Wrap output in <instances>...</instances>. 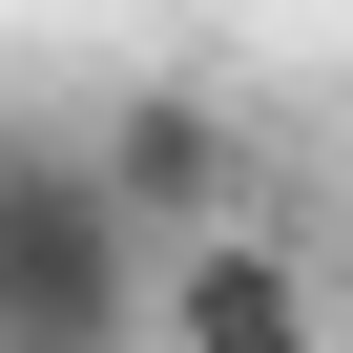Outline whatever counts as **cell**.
<instances>
[{
	"label": "cell",
	"mask_w": 353,
	"mask_h": 353,
	"mask_svg": "<svg viewBox=\"0 0 353 353\" xmlns=\"http://www.w3.org/2000/svg\"><path fill=\"white\" fill-rule=\"evenodd\" d=\"M145 291H166V250L125 229V188L83 145L0 125V353H145Z\"/></svg>",
	"instance_id": "6da1fadb"
},
{
	"label": "cell",
	"mask_w": 353,
	"mask_h": 353,
	"mask_svg": "<svg viewBox=\"0 0 353 353\" xmlns=\"http://www.w3.org/2000/svg\"><path fill=\"white\" fill-rule=\"evenodd\" d=\"M145 353H332V291H312V250H291L270 208H229V229H188V250H166Z\"/></svg>",
	"instance_id": "7a4b0ae2"
},
{
	"label": "cell",
	"mask_w": 353,
	"mask_h": 353,
	"mask_svg": "<svg viewBox=\"0 0 353 353\" xmlns=\"http://www.w3.org/2000/svg\"><path fill=\"white\" fill-rule=\"evenodd\" d=\"M83 166L125 188V229H145V250H188V229H229V208H250V145H229V104H208V83H125V104L83 125Z\"/></svg>",
	"instance_id": "3957f363"
}]
</instances>
